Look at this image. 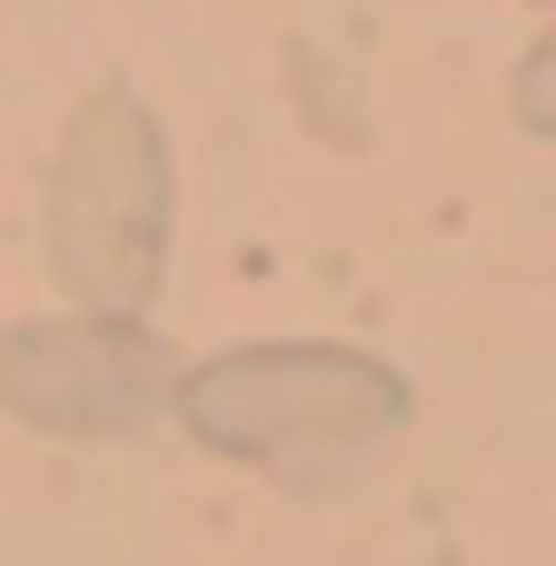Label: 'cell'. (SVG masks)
Listing matches in <instances>:
<instances>
[{"label": "cell", "mask_w": 556, "mask_h": 566, "mask_svg": "<svg viewBox=\"0 0 556 566\" xmlns=\"http://www.w3.org/2000/svg\"><path fill=\"white\" fill-rule=\"evenodd\" d=\"M169 418L239 468H338L408 428V378L348 338H249L179 368Z\"/></svg>", "instance_id": "6da1fadb"}, {"label": "cell", "mask_w": 556, "mask_h": 566, "mask_svg": "<svg viewBox=\"0 0 556 566\" xmlns=\"http://www.w3.org/2000/svg\"><path fill=\"white\" fill-rule=\"evenodd\" d=\"M50 269L70 308H109V318H139V298L169 269V139L129 90H99L60 139Z\"/></svg>", "instance_id": "7a4b0ae2"}, {"label": "cell", "mask_w": 556, "mask_h": 566, "mask_svg": "<svg viewBox=\"0 0 556 566\" xmlns=\"http://www.w3.org/2000/svg\"><path fill=\"white\" fill-rule=\"evenodd\" d=\"M0 398L20 418L60 428V438H119V428L169 408V358L139 318L70 308V318H40V328L0 338Z\"/></svg>", "instance_id": "3957f363"}, {"label": "cell", "mask_w": 556, "mask_h": 566, "mask_svg": "<svg viewBox=\"0 0 556 566\" xmlns=\"http://www.w3.org/2000/svg\"><path fill=\"white\" fill-rule=\"evenodd\" d=\"M507 99H517V119H527L537 139H556V20H547V40L517 60V90H507Z\"/></svg>", "instance_id": "277c9868"}, {"label": "cell", "mask_w": 556, "mask_h": 566, "mask_svg": "<svg viewBox=\"0 0 556 566\" xmlns=\"http://www.w3.org/2000/svg\"><path fill=\"white\" fill-rule=\"evenodd\" d=\"M537 10H556V0H537Z\"/></svg>", "instance_id": "5b68a950"}]
</instances>
